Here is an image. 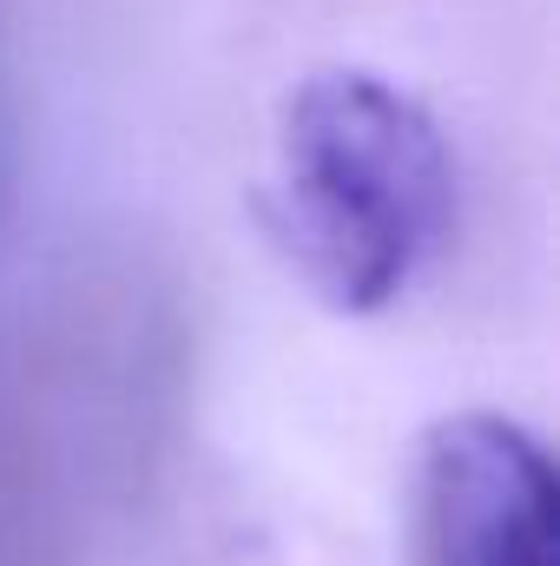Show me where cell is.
<instances>
[{
	"mask_svg": "<svg viewBox=\"0 0 560 566\" xmlns=\"http://www.w3.org/2000/svg\"><path fill=\"white\" fill-rule=\"evenodd\" d=\"M416 566H554V468L521 422L468 409L422 434Z\"/></svg>",
	"mask_w": 560,
	"mask_h": 566,
	"instance_id": "2",
	"label": "cell"
},
{
	"mask_svg": "<svg viewBox=\"0 0 560 566\" xmlns=\"http://www.w3.org/2000/svg\"><path fill=\"white\" fill-rule=\"evenodd\" d=\"M265 218L330 310H383L455 224V158L435 113L356 66L310 73L278 113Z\"/></svg>",
	"mask_w": 560,
	"mask_h": 566,
	"instance_id": "1",
	"label": "cell"
}]
</instances>
